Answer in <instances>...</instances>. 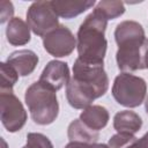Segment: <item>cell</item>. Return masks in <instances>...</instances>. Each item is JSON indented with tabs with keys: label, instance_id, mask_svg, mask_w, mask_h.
Instances as JSON below:
<instances>
[{
	"label": "cell",
	"instance_id": "obj_5",
	"mask_svg": "<svg viewBox=\"0 0 148 148\" xmlns=\"http://www.w3.org/2000/svg\"><path fill=\"white\" fill-rule=\"evenodd\" d=\"M147 83L140 77L130 73H121L116 76L112 86V96L116 102L126 108H136L145 101Z\"/></svg>",
	"mask_w": 148,
	"mask_h": 148
},
{
	"label": "cell",
	"instance_id": "obj_2",
	"mask_svg": "<svg viewBox=\"0 0 148 148\" xmlns=\"http://www.w3.org/2000/svg\"><path fill=\"white\" fill-rule=\"evenodd\" d=\"M114 39L118 45L116 53L118 68L123 73L143 69V51L147 38L142 25L132 20L123 21L116 27Z\"/></svg>",
	"mask_w": 148,
	"mask_h": 148
},
{
	"label": "cell",
	"instance_id": "obj_16",
	"mask_svg": "<svg viewBox=\"0 0 148 148\" xmlns=\"http://www.w3.org/2000/svg\"><path fill=\"white\" fill-rule=\"evenodd\" d=\"M98 12H101L106 18L113 20L121 16L125 13V5L121 1H112V0H102L99 1L96 7Z\"/></svg>",
	"mask_w": 148,
	"mask_h": 148
},
{
	"label": "cell",
	"instance_id": "obj_8",
	"mask_svg": "<svg viewBox=\"0 0 148 148\" xmlns=\"http://www.w3.org/2000/svg\"><path fill=\"white\" fill-rule=\"evenodd\" d=\"M43 45L45 51L54 58H62L74 51L76 38L67 27L60 24L43 37Z\"/></svg>",
	"mask_w": 148,
	"mask_h": 148
},
{
	"label": "cell",
	"instance_id": "obj_12",
	"mask_svg": "<svg viewBox=\"0 0 148 148\" xmlns=\"http://www.w3.org/2000/svg\"><path fill=\"white\" fill-rule=\"evenodd\" d=\"M142 127L141 117L131 110H123L114 114L113 117V128L117 133L132 134L134 135Z\"/></svg>",
	"mask_w": 148,
	"mask_h": 148
},
{
	"label": "cell",
	"instance_id": "obj_13",
	"mask_svg": "<svg viewBox=\"0 0 148 148\" xmlns=\"http://www.w3.org/2000/svg\"><path fill=\"white\" fill-rule=\"evenodd\" d=\"M6 37L8 43L14 46L25 45L30 42V28L21 17H13L8 21Z\"/></svg>",
	"mask_w": 148,
	"mask_h": 148
},
{
	"label": "cell",
	"instance_id": "obj_6",
	"mask_svg": "<svg viewBox=\"0 0 148 148\" xmlns=\"http://www.w3.org/2000/svg\"><path fill=\"white\" fill-rule=\"evenodd\" d=\"M27 23L30 30L39 37H44L60 25L51 1L32 2L27 10Z\"/></svg>",
	"mask_w": 148,
	"mask_h": 148
},
{
	"label": "cell",
	"instance_id": "obj_3",
	"mask_svg": "<svg viewBox=\"0 0 148 148\" xmlns=\"http://www.w3.org/2000/svg\"><path fill=\"white\" fill-rule=\"evenodd\" d=\"M108 18L96 8L84 18L76 34L77 59L86 64L103 65L108 42L105 30Z\"/></svg>",
	"mask_w": 148,
	"mask_h": 148
},
{
	"label": "cell",
	"instance_id": "obj_15",
	"mask_svg": "<svg viewBox=\"0 0 148 148\" xmlns=\"http://www.w3.org/2000/svg\"><path fill=\"white\" fill-rule=\"evenodd\" d=\"M67 135L72 142L96 143L99 138V132L88 127L80 118L73 120L67 128Z\"/></svg>",
	"mask_w": 148,
	"mask_h": 148
},
{
	"label": "cell",
	"instance_id": "obj_24",
	"mask_svg": "<svg viewBox=\"0 0 148 148\" xmlns=\"http://www.w3.org/2000/svg\"><path fill=\"white\" fill-rule=\"evenodd\" d=\"M145 108H146V112H147V114H148V96H147V98H146V101H145Z\"/></svg>",
	"mask_w": 148,
	"mask_h": 148
},
{
	"label": "cell",
	"instance_id": "obj_19",
	"mask_svg": "<svg viewBox=\"0 0 148 148\" xmlns=\"http://www.w3.org/2000/svg\"><path fill=\"white\" fill-rule=\"evenodd\" d=\"M138 138H135L132 134H124V133H117L112 135L109 139L108 146L110 148H126L131 143H133Z\"/></svg>",
	"mask_w": 148,
	"mask_h": 148
},
{
	"label": "cell",
	"instance_id": "obj_22",
	"mask_svg": "<svg viewBox=\"0 0 148 148\" xmlns=\"http://www.w3.org/2000/svg\"><path fill=\"white\" fill-rule=\"evenodd\" d=\"M126 148H148V132L140 139H136L133 143H131Z\"/></svg>",
	"mask_w": 148,
	"mask_h": 148
},
{
	"label": "cell",
	"instance_id": "obj_9",
	"mask_svg": "<svg viewBox=\"0 0 148 148\" xmlns=\"http://www.w3.org/2000/svg\"><path fill=\"white\" fill-rule=\"evenodd\" d=\"M42 83L49 86L53 90L61 89L69 81V68L68 65L64 61L51 60L44 67L39 80Z\"/></svg>",
	"mask_w": 148,
	"mask_h": 148
},
{
	"label": "cell",
	"instance_id": "obj_18",
	"mask_svg": "<svg viewBox=\"0 0 148 148\" xmlns=\"http://www.w3.org/2000/svg\"><path fill=\"white\" fill-rule=\"evenodd\" d=\"M22 148H53L51 140L42 133H28L27 143Z\"/></svg>",
	"mask_w": 148,
	"mask_h": 148
},
{
	"label": "cell",
	"instance_id": "obj_21",
	"mask_svg": "<svg viewBox=\"0 0 148 148\" xmlns=\"http://www.w3.org/2000/svg\"><path fill=\"white\" fill-rule=\"evenodd\" d=\"M65 148H110L105 143H83V142H69Z\"/></svg>",
	"mask_w": 148,
	"mask_h": 148
},
{
	"label": "cell",
	"instance_id": "obj_14",
	"mask_svg": "<svg viewBox=\"0 0 148 148\" xmlns=\"http://www.w3.org/2000/svg\"><path fill=\"white\" fill-rule=\"evenodd\" d=\"M109 112L102 105H89L80 113V119L91 130L101 131L109 123Z\"/></svg>",
	"mask_w": 148,
	"mask_h": 148
},
{
	"label": "cell",
	"instance_id": "obj_10",
	"mask_svg": "<svg viewBox=\"0 0 148 148\" xmlns=\"http://www.w3.org/2000/svg\"><path fill=\"white\" fill-rule=\"evenodd\" d=\"M38 61V56L34 51L25 49L12 52L6 60V62L12 66L20 76L30 75L35 71Z\"/></svg>",
	"mask_w": 148,
	"mask_h": 148
},
{
	"label": "cell",
	"instance_id": "obj_4",
	"mask_svg": "<svg viewBox=\"0 0 148 148\" xmlns=\"http://www.w3.org/2000/svg\"><path fill=\"white\" fill-rule=\"evenodd\" d=\"M24 101L31 119L38 125L52 124L59 113V103L56 90L40 81L29 86L24 94Z\"/></svg>",
	"mask_w": 148,
	"mask_h": 148
},
{
	"label": "cell",
	"instance_id": "obj_11",
	"mask_svg": "<svg viewBox=\"0 0 148 148\" xmlns=\"http://www.w3.org/2000/svg\"><path fill=\"white\" fill-rule=\"evenodd\" d=\"M53 10L58 15V17L62 18H73L87 9L91 8L95 5L94 0H53L51 1Z\"/></svg>",
	"mask_w": 148,
	"mask_h": 148
},
{
	"label": "cell",
	"instance_id": "obj_17",
	"mask_svg": "<svg viewBox=\"0 0 148 148\" xmlns=\"http://www.w3.org/2000/svg\"><path fill=\"white\" fill-rule=\"evenodd\" d=\"M0 73H1V84H0V91H13L14 84L18 80L17 72L9 66L7 62L0 64Z\"/></svg>",
	"mask_w": 148,
	"mask_h": 148
},
{
	"label": "cell",
	"instance_id": "obj_20",
	"mask_svg": "<svg viewBox=\"0 0 148 148\" xmlns=\"http://www.w3.org/2000/svg\"><path fill=\"white\" fill-rule=\"evenodd\" d=\"M14 14V7L10 1H2L1 2V23H5L8 18H10ZM13 18V17H12Z\"/></svg>",
	"mask_w": 148,
	"mask_h": 148
},
{
	"label": "cell",
	"instance_id": "obj_1",
	"mask_svg": "<svg viewBox=\"0 0 148 148\" xmlns=\"http://www.w3.org/2000/svg\"><path fill=\"white\" fill-rule=\"evenodd\" d=\"M109 89V77L103 65L86 64L76 59L73 65V76L66 84V98L74 109H86L105 95Z\"/></svg>",
	"mask_w": 148,
	"mask_h": 148
},
{
	"label": "cell",
	"instance_id": "obj_7",
	"mask_svg": "<svg viewBox=\"0 0 148 148\" xmlns=\"http://www.w3.org/2000/svg\"><path fill=\"white\" fill-rule=\"evenodd\" d=\"M0 119L10 133L20 131L27 123V111L13 91H0Z\"/></svg>",
	"mask_w": 148,
	"mask_h": 148
},
{
	"label": "cell",
	"instance_id": "obj_23",
	"mask_svg": "<svg viewBox=\"0 0 148 148\" xmlns=\"http://www.w3.org/2000/svg\"><path fill=\"white\" fill-rule=\"evenodd\" d=\"M143 62H145V68L148 69V39L146 40V45H145V51H143Z\"/></svg>",
	"mask_w": 148,
	"mask_h": 148
}]
</instances>
